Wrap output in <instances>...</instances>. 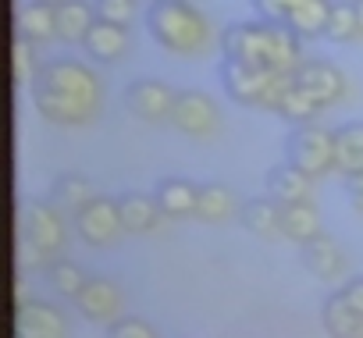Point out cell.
<instances>
[{"label":"cell","instance_id":"cell-1","mask_svg":"<svg viewBox=\"0 0 363 338\" xmlns=\"http://www.w3.org/2000/svg\"><path fill=\"white\" fill-rule=\"evenodd\" d=\"M33 107L61 128H75L93 121L100 107V82L96 75L72 57H57L43 64L33 79Z\"/></svg>","mask_w":363,"mask_h":338},{"label":"cell","instance_id":"cell-2","mask_svg":"<svg viewBox=\"0 0 363 338\" xmlns=\"http://www.w3.org/2000/svg\"><path fill=\"white\" fill-rule=\"evenodd\" d=\"M221 54L246 61L253 68H271V72H296L299 57V36L289 26L274 22H235L221 33Z\"/></svg>","mask_w":363,"mask_h":338},{"label":"cell","instance_id":"cell-3","mask_svg":"<svg viewBox=\"0 0 363 338\" xmlns=\"http://www.w3.org/2000/svg\"><path fill=\"white\" fill-rule=\"evenodd\" d=\"M146 33L167 54H196L211 40L207 18L189 0H150L146 8Z\"/></svg>","mask_w":363,"mask_h":338},{"label":"cell","instance_id":"cell-4","mask_svg":"<svg viewBox=\"0 0 363 338\" xmlns=\"http://www.w3.org/2000/svg\"><path fill=\"white\" fill-rule=\"evenodd\" d=\"M221 86L225 93L242 103V107H260V111H278L285 89L292 86V72H271V68H253L246 61L225 57L221 61Z\"/></svg>","mask_w":363,"mask_h":338},{"label":"cell","instance_id":"cell-5","mask_svg":"<svg viewBox=\"0 0 363 338\" xmlns=\"http://www.w3.org/2000/svg\"><path fill=\"white\" fill-rule=\"evenodd\" d=\"M285 160H292L296 167L310 179H320L335 167V132H324L317 125L299 121L289 135H285Z\"/></svg>","mask_w":363,"mask_h":338},{"label":"cell","instance_id":"cell-6","mask_svg":"<svg viewBox=\"0 0 363 338\" xmlns=\"http://www.w3.org/2000/svg\"><path fill=\"white\" fill-rule=\"evenodd\" d=\"M75 228L89 246H111L118 242V235L125 232L121 214H118V200H104L93 196L82 210H75Z\"/></svg>","mask_w":363,"mask_h":338},{"label":"cell","instance_id":"cell-7","mask_svg":"<svg viewBox=\"0 0 363 338\" xmlns=\"http://www.w3.org/2000/svg\"><path fill=\"white\" fill-rule=\"evenodd\" d=\"M174 100H178V93H171V86H164L157 79H135L125 89V107L139 121H167L174 111Z\"/></svg>","mask_w":363,"mask_h":338},{"label":"cell","instance_id":"cell-8","mask_svg":"<svg viewBox=\"0 0 363 338\" xmlns=\"http://www.w3.org/2000/svg\"><path fill=\"white\" fill-rule=\"evenodd\" d=\"M178 132H186V135H211L218 128V103L207 96V93H178L174 100V111L167 118Z\"/></svg>","mask_w":363,"mask_h":338},{"label":"cell","instance_id":"cell-9","mask_svg":"<svg viewBox=\"0 0 363 338\" xmlns=\"http://www.w3.org/2000/svg\"><path fill=\"white\" fill-rule=\"evenodd\" d=\"M292 82L303 86L310 96H317L320 107L342 100V93H345V79H342L338 68L328 64V61H299L296 72H292Z\"/></svg>","mask_w":363,"mask_h":338},{"label":"cell","instance_id":"cell-10","mask_svg":"<svg viewBox=\"0 0 363 338\" xmlns=\"http://www.w3.org/2000/svg\"><path fill=\"white\" fill-rule=\"evenodd\" d=\"M22 235L33 246H40L47 257H54L61 249V242H65V225L47 203H29L22 210Z\"/></svg>","mask_w":363,"mask_h":338},{"label":"cell","instance_id":"cell-11","mask_svg":"<svg viewBox=\"0 0 363 338\" xmlns=\"http://www.w3.org/2000/svg\"><path fill=\"white\" fill-rule=\"evenodd\" d=\"M15 334L22 338H61L65 334V317L36 299H18L15 303Z\"/></svg>","mask_w":363,"mask_h":338},{"label":"cell","instance_id":"cell-12","mask_svg":"<svg viewBox=\"0 0 363 338\" xmlns=\"http://www.w3.org/2000/svg\"><path fill=\"white\" fill-rule=\"evenodd\" d=\"M264 182H267V196L278 200L281 207H285V203H303V200H310V193H313V179L303 171V167H296L292 160L274 164Z\"/></svg>","mask_w":363,"mask_h":338},{"label":"cell","instance_id":"cell-13","mask_svg":"<svg viewBox=\"0 0 363 338\" xmlns=\"http://www.w3.org/2000/svg\"><path fill=\"white\" fill-rule=\"evenodd\" d=\"M75 306L89 320H114L118 310H121V292L107 278H86V285L75 295Z\"/></svg>","mask_w":363,"mask_h":338},{"label":"cell","instance_id":"cell-14","mask_svg":"<svg viewBox=\"0 0 363 338\" xmlns=\"http://www.w3.org/2000/svg\"><path fill=\"white\" fill-rule=\"evenodd\" d=\"M303 264H306V271H310L313 278L335 281V278L342 274V267H345V257H342V249L335 246V239H328V235L317 232L313 239L303 242Z\"/></svg>","mask_w":363,"mask_h":338},{"label":"cell","instance_id":"cell-15","mask_svg":"<svg viewBox=\"0 0 363 338\" xmlns=\"http://www.w3.org/2000/svg\"><path fill=\"white\" fill-rule=\"evenodd\" d=\"M320 324L331 338H363V313L352 310V303L338 292L328 295L320 306Z\"/></svg>","mask_w":363,"mask_h":338},{"label":"cell","instance_id":"cell-16","mask_svg":"<svg viewBox=\"0 0 363 338\" xmlns=\"http://www.w3.org/2000/svg\"><path fill=\"white\" fill-rule=\"evenodd\" d=\"M196 193L200 186H193L189 179H160L153 189V200L167 218H186V214H196Z\"/></svg>","mask_w":363,"mask_h":338},{"label":"cell","instance_id":"cell-17","mask_svg":"<svg viewBox=\"0 0 363 338\" xmlns=\"http://www.w3.org/2000/svg\"><path fill=\"white\" fill-rule=\"evenodd\" d=\"M328 18H331V0H292L285 26L299 40H310V36H324Z\"/></svg>","mask_w":363,"mask_h":338},{"label":"cell","instance_id":"cell-18","mask_svg":"<svg viewBox=\"0 0 363 338\" xmlns=\"http://www.w3.org/2000/svg\"><path fill=\"white\" fill-rule=\"evenodd\" d=\"M15 29L18 36H29L33 43H47L57 36V15H54V4L47 0H29V4L18 8V18H15Z\"/></svg>","mask_w":363,"mask_h":338},{"label":"cell","instance_id":"cell-19","mask_svg":"<svg viewBox=\"0 0 363 338\" xmlns=\"http://www.w3.org/2000/svg\"><path fill=\"white\" fill-rule=\"evenodd\" d=\"M118 214H121L125 232L139 235V232H153L164 210L157 207L153 196H143V193H121V196H118Z\"/></svg>","mask_w":363,"mask_h":338},{"label":"cell","instance_id":"cell-20","mask_svg":"<svg viewBox=\"0 0 363 338\" xmlns=\"http://www.w3.org/2000/svg\"><path fill=\"white\" fill-rule=\"evenodd\" d=\"M54 15H57V40L65 43H82L89 26L96 22V8L86 4V0H61Z\"/></svg>","mask_w":363,"mask_h":338},{"label":"cell","instance_id":"cell-21","mask_svg":"<svg viewBox=\"0 0 363 338\" xmlns=\"http://www.w3.org/2000/svg\"><path fill=\"white\" fill-rule=\"evenodd\" d=\"M125 43H128V40H125V26L107 22V18H96V22L89 26L86 40H82L86 54L96 57V61H114V57H121V54H125Z\"/></svg>","mask_w":363,"mask_h":338},{"label":"cell","instance_id":"cell-22","mask_svg":"<svg viewBox=\"0 0 363 338\" xmlns=\"http://www.w3.org/2000/svg\"><path fill=\"white\" fill-rule=\"evenodd\" d=\"M335 167L342 175L363 171V121H345L335 132Z\"/></svg>","mask_w":363,"mask_h":338},{"label":"cell","instance_id":"cell-23","mask_svg":"<svg viewBox=\"0 0 363 338\" xmlns=\"http://www.w3.org/2000/svg\"><path fill=\"white\" fill-rule=\"evenodd\" d=\"M239 221L253 235H274V232H281V203L278 200H246L239 210Z\"/></svg>","mask_w":363,"mask_h":338},{"label":"cell","instance_id":"cell-24","mask_svg":"<svg viewBox=\"0 0 363 338\" xmlns=\"http://www.w3.org/2000/svg\"><path fill=\"white\" fill-rule=\"evenodd\" d=\"M320 232V221H317V210H313V203L310 200H303V203H285L281 207V235L285 239H292V242H306V239H313Z\"/></svg>","mask_w":363,"mask_h":338},{"label":"cell","instance_id":"cell-25","mask_svg":"<svg viewBox=\"0 0 363 338\" xmlns=\"http://www.w3.org/2000/svg\"><path fill=\"white\" fill-rule=\"evenodd\" d=\"M93 196H96V193H93V182L82 179V175H57L54 186H50V200H54V207L72 210V214L82 210Z\"/></svg>","mask_w":363,"mask_h":338},{"label":"cell","instance_id":"cell-26","mask_svg":"<svg viewBox=\"0 0 363 338\" xmlns=\"http://www.w3.org/2000/svg\"><path fill=\"white\" fill-rule=\"evenodd\" d=\"M235 210V196L221 186V182H203L196 193V218L203 221H228Z\"/></svg>","mask_w":363,"mask_h":338},{"label":"cell","instance_id":"cell-27","mask_svg":"<svg viewBox=\"0 0 363 338\" xmlns=\"http://www.w3.org/2000/svg\"><path fill=\"white\" fill-rule=\"evenodd\" d=\"M324 36L331 43H349V40L359 36V22H356V4H352V0H338V4H331V18H328Z\"/></svg>","mask_w":363,"mask_h":338},{"label":"cell","instance_id":"cell-28","mask_svg":"<svg viewBox=\"0 0 363 338\" xmlns=\"http://www.w3.org/2000/svg\"><path fill=\"white\" fill-rule=\"evenodd\" d=\"M317 111H320L317 96H310L303 86H296V82H292V86L285 89V96H281V103H278V111H274V114H281V118H289V121H296V125H299V121H310Z\"/></svg>","mask_w":363,"mask_h":338},{"label":"cell","instance_id":"cell-29","mask_svg":"<svg viewBox=\"0 0 363 338\" xmlns=\"http://www.w3.org/2000/svg\"><path fill=\"white\" fill-rule=\"evenodd\" d=\"M11 68H15V82L18 86H26V82H33L36 79V61H33V40L29 36H15V43H11Z\"/></svg>","mask_w":363,"mask_h":338},{"label":"cell","instance_id":"cell-30","mask_svg":"<svg viewBox=\"0 0 363 338\" xmlns=\"http://www.w3.org/2000/svg\"><path fill=\"white\" fill-rule=\"evenodd\" d=\"M50 281H54V288L61 292V295H79V288L86 285V274L72 264V260H54L50 264Z\"/></svg>","mask_w":363,"mask_h":338},{"label":"cell","instance_id":"cell-31","mask_svg":"<svg viewBox=\"0 0 363 338\" xmlns=\"http://www.w3.org/2000/svg\"><path fill=\"white\" fill-rule=\"evenodd\" d=\"M104 334L107 338H153V327L139 317H121V320L114 317V324H107Z\"/></svg>","mask_w":363,"mask_h":338},{"label":"cell","instance_id":"cell-32","mask_svg":"<svg viewBox=\"0 0 363 338\" xmlns=\"http://www.w3.org/2000/svg\"><path fill=\"white\" fill-rule=\"evenodd\" d=\"M93 8H96V18H107L118 26L132 22V0H93Z\"/></svg>","mask_w":363,"mask_h":338},{"label":"cell","instance_id":"cell-33","mask_svg":"<svg viewBox=\"0 0 363 338\" xmlns=\"http://www.w3.org/2000/svg\"><path fill=\"white\" fill-rule=\"evenodd\" d=\"M289 8H292V0H253V11H257L264 22H274V26H285Z\"/></svg>","mask_w":363,"mask_h":338},{"label":"cell","instance_id":"cell-34","mask_svg":"<svg viewBox=\"0 0 363 338\" xmlns=\"http://www.w3.org/2000/svg\"><path fill=\"white\" fill-rule=\"evenodd\" d=\"M345 200L352 203V210H359V214H363V171L345 175Z\"/></svg>","mask_w":363,"mask_h":338},{"label":"cell","instance_id":"cell-35","mask_svg":"<svg viewBox=\"0 0 363 338\" xmlns=\"http://www.w3.org/2000/svg\"><path fill=\"white\" fill-rule=\"evenodd\" d=\"M342 295L352 303L356 313H363V274H359V278H349V281L342 285Z\"/></svg>","mask_w":363,"mask_h":338},{"label":"cell","instance_id":"cell-36","mask_svg":"<svg viewBox=\"0 0 363 338\" xmlns=\"http://www.w3.org/2000/svg\"><path fill=\"white\" fill-rule=\"evenodd\" d=\"M356 4V22H359V36H363V0H352Z\"/></svg>","mask_w":363,"mask_h":338},{"label":"cell","instance_id":"cell-37","mask_svg":"<svg viewBox=\"0 0 363 338\" xmlns=\"http://www.w3.org/2000/svg\"><path fill=\"white\" fill-rule=\"evenodd\" d=\"M47 4H54V8H57V4H61V0H47Z\"/></svg>","mask_w":363,"mask_h":338}]
</instances>
